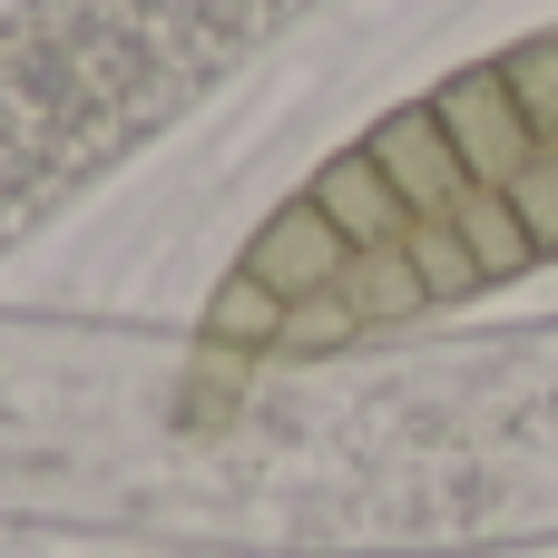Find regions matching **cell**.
<instances>
[{"label": "cell", "mask_w": 558, "mask_h": 558, "mask_svg": "<svg viewBox=\"0 0 558 558\" xmlns=\"http://www.w3.org/2000/svg\"><path fill=\"white\" fill-rule=\"evenodd\" d=\"M402 255H412V275H422V294H432V304H451V294H471V284H481V255L461 245V226H451V216H412V226H402Z\"/></svg>", "instance_id": "52a82bcc"}, {"label": "cell", "mask_w": 558, "mask_h": 558, "mask_svg": "<svg viewBox=\"0 0 558 558\" xmlns=\"http://www.w3.org/2000/svg\"><path fill=\"white\" fill-rule=\"evenodd\" d=\"M343 226L314 206V196H294V206H275L265 216V235L245 245V275L265 284V294H284V304H304V294H324L333 275H343Z\"/></svg>", "instance_id": "3957f363"}, {"label": "cell", "mask_w": 558, "mask_h": 558, "mask_svg": "<svg viewBox=\"0 0 558 558\" xmlns=\"http://www.w3.org/2000/svg\"><path fill=\"white\" fill-rule=\"evenodd\" d=\"M500 196L520 206L530 245H539V255H558V147H539V157H530V167H520V177H510Z\"/></svg>", "instance_id": "9c48e42d"}, {"label": "cell", "mask_w": 558, "mask_h": 558, "mask_svg": "<svg viewBox=\"0 0 558 558\" xmlns=\"http://www.w3.org/2000/svg\"><path fill=\"white\" fill-rule=\"evenodd\" d=\"M363 147H373V167L392 177V196H402L412 216H451V206L471 196V167H461V147H451V128H441L432 108H402V118H383Z\"/></svg>", "instance_id": "7a4b0ae2"}, {"label": "cell", "mask_w": 558, "mask_h": 558, "mask_svg": "<svg viewBox=\"0 0 558 558\" xmlns=\"http://www.w3.org/2000/svg\"><path fill=\"white\" fill-rule=\"evenodd\" d=\"M304 196L343 226V245H402V226H412V206L392 196V177L373 167V147H343V157H333Z\"/></svg>", "instance_id": "277c9868"}, {"label": "cell", "mask_w": 558, "mask_h": 558, "mask_svg": "<svg viewBox=\"0 0 558 558\" xmlns=\"http://www.w3.org/2000/svg\"><path fill=\"white\" fill-rule=\"evenodd\" d=\"M500 78H510L520 118L539 128V147H558V39H530V49H510V59H500Z\"/></svg>", "instance_id": "ba28073f"}, {"label": "cell", "mask_w": 558, "mask_h": 558, "mask_svg": "<svg viewBox=\"0 0 558 558\" xmlns=\"http://www.w3.org/2000/svg\"><path fill=\"white\" fill-rule=\"evenodd\" d=\"M451 226H461V245L481 255V284H500V275L539 265V245H530V226H520V206H510L500 186H471V196L451 206Z\"/></svg>", "instance_id": "5b68a950"}, {"label": "cell", "mask_w": 558, "mask_h": 558, "mask_svg": "<svg viewBox=\"0 0 558 558\" xmlns=\"http://www.w3.org/2000/svg\"><path fill=\"white\" fill-rule=\"evenodd\" d=\"M432 118L451 128V147H461V167H471V186H510L530 157H539V128L520 118V98H510V78H500V59L490 69H461L441 98H432Z\"/></svg>", "instance_id": "6da1fadb"}, {"label": "cell", "mask_w": 558, "mask_h": 558, "mask_svg": "<svg viewBox=\"0 0 558 558\" xmlns=\"http://www.w3.org/2000/svg\"><path fill=\"white\" fill-rule=\"evenodd\" d=\"M284 314H294V304L265 294V284L235 265V284L206 304V353H275V343H284Z\"/></svg>", "instance_id": "8992f818"}]
</instances>
